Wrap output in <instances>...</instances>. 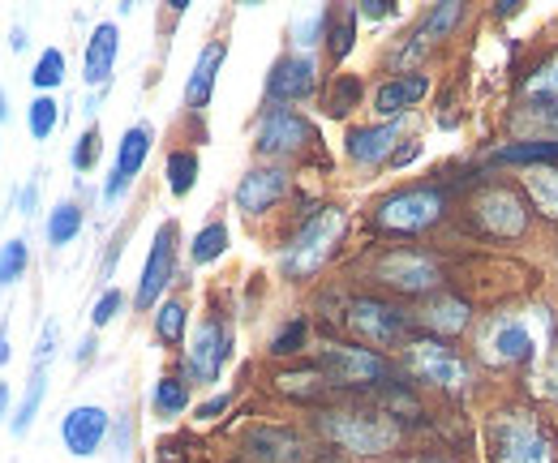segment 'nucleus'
I'll return each mask as SVG.
<instances>
[{
  "label": "nucleus",
  "instance_id": "obj_1",
  "mask_svg": "<svg viewBox=\"0 0 558 463\" xmlns=\"http://www.w3.org/2000/svg\"><path fill=\"white\" fill-rule=\"evenodd\" d=\"M318 434L344 451L352 460H378L387 451L400 447V421H391L387 412H365V407H331L318 416Z\"/></svg>",
  "mask_w": 558,
  "mask_h": 463
},
{
  "label": "nucleus",
  "instance_id": "obj_2",
  "mask_svg": "<svg viewBox=\"0 0 558 463\" xmlns=\"http://www.w3.org/2000/svg\"><path fill=\"white\" fill-rule=\"evenodd\" d=\"M494 463H558L555 434L529 407H502L489 421Z\"/></svg>",
  "mask_w": 558,
  "mask_h": 463
},
{
  "label": "nucleus",
  "instance_id": "obj_3",
  "mask_svg": "<svg viewBox=\"0 0 558 463\" xmlns=\"http://www.w3.org/2000/svg\"><path fill=\"white\" fill-rule=\"evenodd\" d=\"M318 369L340 391H387V387H396L391 361L383 352L365 348V343H323L318 348Z\"/></svg>",
  "mask_w": 558,
  "mask_h": 463
},
{
  "label": "nucleus",
  "instance_id": "obj_4",
  "mask_svg": "<svg viewBox=\"0 0 558 463\" xmlns=\"http://www.w3.org/2000/svg\"><path fill=\"white\" fill-rule=\"evenodd\" d=\"M344 210L340 206H323V210H314V215H305V223L296 228V236H292V245L283 249V275L288 279H310V275H318L323 263L336 254V245H340V236H344Z\"/></svg>",
  "mask_w": 558,
  "mask_h": 463
},
{
  "label": "nucleus",
  "instance_id": "obj_5",
  "mask_svg": "<svg viewBox=\"0 0 558 463\" xmlns=\"http://www.w3.org/2000/svg\"><path fill=\"white\" fill-rule=\"evenodd\" d=\"M442 210H447L442 190L417 185V190H400V194L378 202L374 223H378V232H391V236H417V232H429L442 219Z\"/></svg>",
  "mask_w": 558,
  "mask_h": 463
},
{
  "label": "nucleus",
  "instance_id": "obj_6",
  "mask_svg": "<svg viewBox=\"0 0 558 463\" xmlns=\"http://www.w3.org/2000/svg\"><path fill=\"white\" fill-rule=\"evenodd\" d=\"M344 327L361 343H369L378 352V348H400L404 343L409 318H404V309H396V305H387L378 296H356V301H349V309H344Z\"/></svg>",
  "mask_w": 558,
  "mask_h": 463
},
{
  "label": "nucleus",
  "instance_id": "obj_7",
  "mask_svg": "<svg viewBox=\"0 0 558 463\" xmlns=\"http://www.w3.org/2000/svg\"><path fill=\"white\" fill-rule=\"evenodd\" d=\"M374 279L387 283L400 296H425V292H434L442 283V270H438L434 258H425L417 249H396V254H383L378 258Z\"/></svg>",
  "mask_w": 558,
  "mask_h": 463
},
{
  "label": "nucleus",
  "instance_id": "obj_8",
  "mask_svg": "<svg viewBox=\"0 0 558 463\" xmlns=\"http://www.w3.org/2000/svg\"><path fill=\"white\" fill-rule=\"evenodd\" d=\"M310 142H314V125H310L301 112H292V108H267V112L258 117L254 146H258V155H267V159H292V155H301Z\"/></svg>",
  "mask_w": 558,
  "mask_h": 463
},
{
  "label": "nucleus",
  "instance_id": "obj_9",
  "mask_svg": "<svg viewBox=\"0 0 558 463\" xmlns=\"http://www.w3.org/2000/svg\"><path fill=\"white\" fill-rule=\"evenodd\" d=\"M228 356H232V331L219 318H207L194 331V343L185 348V382H198V387L219 382Z\"/></svg>",
  "mask_w": 558,
  "mask_h": 463
},
{
  "label": "nucleus",
  "instance_id": "obj_10",
  "mask_svg": "<svg viewBox=\"0 0 558 463\" xmlns=\"http://www.w3.org/2000/svg\"><path fill=\"white\" fill-rule=\"evenodd\" d=\"M409 369L417 374L421 382H434V387H442V391H464L469 382H473V369H469V361H460L447 343H438V339H417V343H409Z\"/></svg>",
  "mask_w": 558,
  "mask_h": 463
},
{
  "label": "nucleus",
  "instance_id": "obj_11",
  "mask_svg": "<svg viewBox=\"0 0 558 463\" xmlns=\"http://www.w3.org/2000/svg\"><path fill=\"white\" fill-rule=\"evenodd\" d=\"M172 270H177V223H163L155 232V241H150V254L142 263L138 292H134V305H138L142 314L146 309H159V296L168 292Z\"/></svg>",
  "mask_w": 558,
  "mask_h": 463
},
{
  "label": "nucleus",
  "instance_id": "obj_12",
  "mask_svg": "<svg viewBox=\"0 0 558 463\" xmlns=\"http://www.w3.org/2000/svg\"><path fill=\"white\" fill-rule=\"evenodd\" d=\"M318 90V65H314V57H305V52H288V57H279L271 73H267V103L271 108H288V103H301V99H310Z\"/></svg>",
  "mask_w": 558,
  "mask_h": 463
},
{
  "label": "nucleus",
  "instance_id": "obj_13",
  "mask_svg": "<svg viewBox=\"0 0 558 463\" xmlns=\"http://www.w3.org/2000/svg\"><path fill=\"white\" fill-rule=\"evenodd\" d=\"M473 215H477V223L486 228L489 236H498V241H515V236H524V228H529V210H524L520 194H515V190H502V185L477 194Z\"/></svg>",
  "mask_w": 558,
  "mask_h": 463
},
{
  "label": "nucleus",
  "instance_id": "obj_14",
  "mask_svg": "<svg viewBox=\"0 0 558 463\" xmlns=\"http://www.w3.org/2000/svg\"><path fill=\"white\" fill-rule=\"evenodd\" d=\"M108 429H112L108 407H99V403H77V407L65 412V421H61V442H65L70 455L90 460V455H99V447L108 442Z\"/></svg>",
  "mask_w": 558,
  "mask_h": 463
},
{
  "label": "nucleus",
  "instance_id": "obj_15",
  "mask_svg": "<svg viewBox=\"0 0 558 463\" xmlns=\"http://www.w3.org/2000/svg\"><path fill=\"white\" fill-rule=\"evenodd\" d=\"M477 348H482L486 365H520V361H529L537 352L533 348V331L520 318H489L482 339H477Z\"/></svg>",
  "mask_w": 558,
  "mask_h": 463
},
{
  "label": "nucleus",
  "instance_id": "obj_16",
  "mask_svg": "<svg viewBox=\"0 0 558 463\" xmlns=\"http://www.w3.org/2000/svg\"><path fill=\"white\" fill-rule=\"evenodd\" d=\"M150 142H155V130L138 121V125H130L125 137H121V146H117V163H112V176H108V185H104V202H121L130 194V185H134V176L142 172V163H146V155H150Z\"/></svg>",
  "mask_w": 558,
  "mask_h": 463
},
{
  "label": "nucleus",
  "instance_id": "obj_17",
  "mask_svg": "<svg viewBox=\"0 0 558 463\" xmlns=\"http://www.w3.org/2000/svg\"><path fill=\"white\" fill-rule=\"evenodd\" d=\"M241 460L245 463H310V447L301 434L279 429V425H263L250 429L241 442Z\"/></svg>",
  "mask_w": 558,
  "mask_h": 463
},
{
  "label": "nucleus",
  "instance_id": "obj_18",
  "mask_svg": "<svg viewBox=\"0 0 558 463\" xmlns=\"http://www.w3.org/2000/svg\"><path fill=\"white\" fill-rule=\"evenodd\" d=\"M288 172L276 168V163H263V168H250L245 176H241V185H236V210H245V215H267L271 206H276L283 194H288Z\"/></svg>",
  "mask_w": 558,
  "mask_h": 463
},
{
  "label": "nucleus",
  "instance_id": "obj_19",
  "mask_svg": "<svg viewBox=\"0 0 558 463\" xmlns=\"http://www.w3.org/2000/svg\"><path fill=\"white\" fill-rule=\"evenodd\" d=\"M117 57H121V31H117V22H99L82 52V82L95 90L108 86V77L117 73Z\"/></svg>",
  "mask_w": 558,
  "mask_h": 463
},
{
  "label": "nucleus",
  "instance_id": "obj_20",
  "mask_svg": "<svg viewBox=\"0 0 558 463\" xmlns=\"http://www.w3.org/2000/svg\"><path fill=\"white\" fill-rule=\"evenodd\" d=\"M400 146V121H378V125H356L344 142L352 163H387Z\"/></svg>",
  "mask_w": 558,
  "mask_h": 463
},
{
  "label": "nucleus",
  "instance_id": "obj_21",
  "mask_svg": "<svg viewBox=\"0 0 558 463\" xmlns=\"http://www.w3.org/2000/svg\"><path fill=\"white\" fill-rule=\"evenodd\" d=\"M425 90H429V77H425V73L387 77V82L374 90V112H378L383 121H396V117H404L409 108H417L421 99H425Z\"/></svg>",
  "mask_w": 558,
  "mask_h": 463
},
{
  "label": "nucleus",
  "instance_id": "obj_22",
  "mask_svg": "<svg viewBox=\"0 0 558 463\" xmlns=\"http://www.w3.org/2000/svg\"><path fill=\"white\" fill-rule=\"evenodd\" d=\"M223 57H228V44H223V39H215V44L203 48L198 65H194L190 82H185V108H190V112H203V108L210 103V95H215V77H219Z\"/></svg>",
  "mask_w": 558,
  "mask_h": 463
},
{
  "label": "nucleus",
  "instance_id": "obj_23",
  "mask_svg": "<svg viewBox=\"0 0 558 463\" xmlns=\"http://www.w3.org/2000/svg\"><path fill=\"white\" fill-rule=\"evenodd\" d=\"M460 17H464V4H460V0H442V4H434V9L425 13V22L417 26V35H413V44L404 48L400 61H417L425 48H434L438 39H447V31H451Z\"/></svg>",
  "mask_w": 558,
  "mask_h": 463
},
{
  "label": "nucleus",
  "instance_id": "obj_24",
  "mask_svg": "<svg viewBox=\"0 0 558 463\" xmlns=\"http://www.w3.org/2000/svg\"><path fill=\"white\" fill-rule=\"evenodd\" d=\"M421 322L434 334H460V331H469V322H473V305L460 301V296H434V301L421 309Z\"/></svg>",
  "mask_w": 558,
  "mask_h": 463
},
{
  "label": "nucleus",
  "instance_id": "obj_25",
  "mask_svg": "<svg viewBox=\"0 0 558 463\" xmlns=\"http://www.w3.org/2000/svg\"><path fill=\"white\" fill-rule=\"evenodd\" d=\"M276 391L288 399H301V403H318L331 391V382H327V374L318 365H310V369H279Z\"/></svg>",
  "mask_w": 558,
  "mask_h": 463
},
{
  "label": "nucleus",
  "instance_id": "obj_26",
  "mask_svg": "<svg viewBox=\"0 0 558 463\" xmlns=\"http://www.w3.org/2000/svg\"><path fill=\"white\" fill-rule=\"evenodd\" d=\"M82 223H86V215H82L77 202H57V206L48 210V223H44L48 245H52V249H65L73 236L82 232Z\"/></svg>",
  "mask_w": 558,
  "mask_h": 463
},
{
  "label": "nucleus",
  "instance_id": "obj_27",
  "mask_svg": "<svg viewBox=\"0 0 558 463\" xmlns=\"http://www.w3.org/2000/svg\"><path fill=\"white\" fill-rule=\"evenodd\" d=\"M524 190H529L533 206L558 223V168H550V163L546 168H529L524 172Z\"/></svg>",
  "mask_w": 558,
  "mask_h": 463
},
{
  "label": "nucleus",
  "instance_id": "obj_28",
  "mask_svg": "<svg viewBox=\"0 0 558 463\" xmlns=\"http://www.w3.org/2000/svg\"><path fill=\"white\" fill-rule=\"evenodd\" d=\"M150 407L159 416H185V407H190V382H185V374L159 378L155 391H150Z\"/></svg>",
  "mask_w": 558,
  "mask_h": 463
},
{
  "label": "nucleus",
  "instance_id": "obj_29",
  "mask_svg": "<svg viewBox=\"0 0 558 463\" xmlns=\"http://www.w3.org/2000/svg\"><path fill=\"white\" fill-rule=\"evenodd\" d=\"M168 190L177 194V198H185V194H194V185H198V172H203V163H198V150H172L168 155Z\"/></svg>",
  "mask_w": 558,
  "mask_h": 463
},
{
  "label": "nucleus",
  "instance_id": "obj_30",
  "mask_svg": "<svg viewBox=\"0 0 558 463\" xmlns=\"http://www.w3.org/2000/svg\"><path fill=\"white\" fill-rule=\"evenodd\" d=\"M494 159H498V163L546 168L550 159H558V142H533V137H524V142H515V146H498V150H494Z\"/></svg>",
  "mask_w": 558,
  "mask_h": 463
},
{
  "label": "nucleus",
  "instance_id": "obj_31",
  "mask_svg": "<svg viewBox=\"0 0 558 463\" xmlns=\"http://www.w3.org/2000/svg\"><path fill=\"white\" fill-rule=\"evenodd\" d=\"M44 391H48V374H44V369H31V382H26L22 403H17V412H13V438H26V434H31L35 416H39V403H44Z\"/></svg>",
  "mask_w": 558,
  "mask_h": 463
},
{
  "label": "nucleus",
  "instance_id": "obj_32",
  "mask_svg": "<svg viewBox=\"0 0 558 463\" xmlns=\"http://www.w3.org/2000/svg\"><path fill=\"white\" fill-rule=\"evenodd\" d=\"M228 223H219V219H210L207 228H198V236H194V245H190V263L194 266H210L219 263L223 254H228Z\"/></svg>",
  "mask_w": 558,
  "mask_h": 463
},
{
  "label": "nucleus",
  "instance_id": "obj_33",
  "mask_svg": "<svg viewBox=\"0 0 558 463\" xmlns=\"http://www.w3.org/2000/svg\"><path fill=\"white\" fill-rule=\"evenodd\" d=\"M185 327H190L185 301H159V309H155V339L168 343V348H177L185 339Z\"/></svg>",
  "mask_w": 558,
  "mask_h": 463
},
{
  "label": "nucleus",
  "instance_id": "obj_34",
  "mask_svg": "<svg viewBox=\"0 0 558 463\" xmlns=\"http://www.w3.org/2000/svg\"><path fill=\"white\" fill-rule=\"evenodd\" d=\"M515 130L533 133V142H558V103H533L515 117Z\"/></svg>",
  "mask_w": 558,
  "mask_h": 463
},
{
  "label": "nucleus",
  "instance_id": "obj_35",
  "mask_svg": "<svg viewBox=\"0 0 558 463\" xmlns=\"http://www.w3.org/2000/svg\"><path fill=\"white\" fill-rule=\"evenodd\" d=\"M356 9H344V13H331V26H327V52L331 61H349V52L356 48Z\"/></svg>",
  "mask_w": 558,
  "mask_h": 463
},
{
  "label": "nucleus",
  "instance_id": "obj_36",
  "mask_svg": "<svg viewBox=\"0 0 558 463\" xmlns=\"http://www.w3.org/2000/svg\"><path fill=\"white\" fill-rule=\"evenodd\" d=\"M61 125V103L52 99V95H39V99H31V108H26V130L35 142H48L52 133Z\"/></svg>",
  "mask_w": 558,
  "mask_h": 463
},
{
  "label": "nucleus",
  "instance_id": "obj_37",
  "mask_svg": "<svg viewBox=\"0 0 558 463\" xmlns=\"http://www.w3.org/2000/svg\"><path fill=\"white\" fill-rule=\"evenodd\" d=\"M356 103H361V77H356V73H340V77L331 82V90H327V117L344 121Z\"/></svg>",
  "mask_w": 558,
  "mask_h": 463
},
{
  "label": "nucleus",
  "instance_id": "obj_38",
  "mask_svg": "<svg viewBox=\"0 0 558 463\" xmlns=\"http://www.w3.org/2000/svg\"><path fill=\"white\" fill-rule=\"evenodd\" d=\"M31 82H35L39 95L57 90V86L65 82V52H61V48H44L39 61H35V69H31Z\"/></svg>",
  "mask_w": 558,
  "mask_h": 463
},
{
  "label": "nucleus",
  "instance_id": "obj_39",
  "mask_svg": "<svg viewBox=\"0 0 558 463\" xmlns=\"http://www.w3.org/2000/svg\"><path fill=\"white\" fill-rule=\"evenodd\" d=\"M26 266H31V245H26V236L4 241V245H0V288H13V283L26 275Z\"/></svg>",
  "mask_w": 558,
  "mask_h": 463
},
{
  "label": "nucleus",
  "instance_id": "obj_40",
  "mask_svg": "<svg viewBox=\"0 0 558 463\" xmlns=\"http://www.w3.org/2000/svg\"><path fill=\"white\" fill-rule=\"evenodd\" d=\"M529 387H533V395L546 399V403H558V343L546 352V361L533 369V378H529Z\"/></svg>",
  "mask_w": 558,
  "mask_h": 463
},
{
  "label": "nucleus",
  "instance_id": "obj_41",
  "mask_svg": "<svg viewBox=\"0 0 558 463\" xmlns=\"http://www.w3.org/2000/svg\"><path fill=\"white\" fill-rule=\"evenodd\" d=\"M524 95L537 99V103H558V57H550L546 65L524 82Z\"/></svg>",
  "mask_w": 558,
  "mask_h": 463
},
{
  "label": "nucleus",
  "instance_id": "obj_42",
  "mask_svg": "<svg viewBox=\"0 0 558 463\" xmlns=\"http://www.w3.org/2000/svg\"><path fill=\"white\" fill-rule=\"evenodd\" d=\"M305 334H310V322L305 318H288L283 327L271 339V356H296L305 348Z\"/></svg>",
  "mask_w": 558,
  "mask_h": 463
},
{
  "label": "nucleus",
  "instance_id": "obj_43",
  "mask_svg": "<svg viewBox=\"0 0 558 463\" xmlns=\"http://www.w3.org/2000/svg\"><path fill=\"white\" fill-rule=\"evenodd\" d=\"M99 150H104V137H99V125H90V130L73 142L70 163L77 168V172H90V168L99 163Z\"/></svg>",
  "mask_w": 558,
  "mask_h": 463
},
{
  "label": "nucleus",
  "instance_id": "obj_44",
  "mask_svg": "<svg viewBox=\"0 0 558 463\" xmlns=\"http://www.w3.org/2000/svg\"><path fill=\"white\" fill-rule=\"evenodd\" d=\"M121 309H125V292H121V288H104V296H99L95 309H90V327H108Z\"/></svg>",
  "mask_w": 558,
  "mask_h": 463
},
{
  "label": "nucleus",
  "instance_id": "obj_45",
  "mask_svg": "<svg viewBox=\"0 0 558 463\" xmlns=\"http://www.w3.org/2000/svg\"><path fill=\"white\" fill-rule=\"evenodd\" d=\"M327 26H331V13H327V9L314 13V17H305V22L296 26V44H301V48H314L318 39H327Z\"/></svg>",
  "mask_w": 558,
  "mask_h": 463
},
{
  "label": "nucleus",
  "instance_id": "obj_46",
  "mask_svg": "<svg viewBox=\"0 0 558 463\" xmlns=\"http://www.w3.org/2000/svg\"><path fill=\"white\" fill-rule=\"evenodd\" d=\"M57 339H61V327H57V322H48V327L39 331V343H35V361H31V369H48V361H52V352H57Z\"/></svg>",
  "mask_w": 558,
  "mask_h": 463
},
{
  "label": "nucleus",
  "instance_id": "obj_47",
  "mask_svg": "<svg viewBox=\"0 0 558 463\" xmlns=\"http://www.w3.org/2000/svg\"><path fill=\"white\" fill-rule=\"evenodd\" d=\"M35 206H39V185L26 181V185L17 190V210H22V215H35Z\"/></svg>",
  "mask_w": 558,
  "mask_h": 463
},
{
  "label": "nucleus",
  "instance_id": "obj_48",
  "mask_svg": "<svg viewBox=\"0 0 558 463\" xmlns=\"http://www.w3.org/2000/svg\"><path fill=\"white\" fill-rule=\"evenodd\" d=\"M356 13H361V17H391L396 4H391V0H365V4H356Z\"/></svg>",
  "mask_w": 558,
  "mask_h": 463
},
{
  "label": "nucleus",
  "instance_id": "obj_49",
  "mask_svg": "<svg viewBox=\"0 0 558 463\" xmlns=\"http://www.w3.org/2000/svg\"><path fill=\"white\" fill-rule=\"evenodd\" d=\"M219 412H228V395H215V399H207L203 407H198V421H215Z\"/></svg>",
  "mask_w": 558,
  "mask_h": 463
},
{
  "label": "nucleus",
  "instance_id": "obj_50",
  "mask_svg": "<svg viewBox=\"0 0 558 463\" xmlns=\"http://www.w3.org/2000/svg\"><path fill=\"white\" fill-rule=\"evenodd\" d=\"M417 155H421V146H417V142H409L404 150H396V155H391V168H404V163H413Z\"/></svg>",
  "mask_w": 558,
  "mask_h": 463
},
{
  "label": "nucleus",
  "instance_id": "obj_51",
  "mask_svg": "<svg viewBox=\"0 0 558 463\" xmlns=\"http://www.w3.org/2000/svg\"><path fill=\"white\" fill-rule=\"evenodd\" d=\"M95 348H99V343H95V334H86V339L77 343V365H86V361H95Z\"/></svg>",
  "mask_w": 558,
  "mask_h": 463
},
{
  "label": "nucleus",
  "instance_id": "obj_52",
  "mask_svg": "<svg viewBox=\"0 0 558 463\" xmlns=\"http://www.w3.org/2000/svg\"><path fill=\"white\" fill-rule=\"evenodd\" d=\"M9 48H13V52H22V48H26V31H22V26H13V31H9Z\"/></svg>",
  "mask_w": 558,
  "mask_h": 463
},
{
  "label": "nucleus",
  "instance_id": "obj_53",
  "mask_svg": "<svg viewBox=\"0 0 558 463\" xmlns=\"http://www.w3.org/2000/svg\"><path fill=\"white\" fill-rule=\"evenodd\" d=\"M4 412H9V382H0V425H4Z\"/></svg>",
  "mask_w": 558,
  "mask_h": 463
},
{
  "label": "nucleus",
  "instance_id": "obj_54",
  "mask_svg": "<svg viewBox=\"0 0 558 463\" xmlns=\"http://www.w3.org/2000/svg\"><path fill=\"white\" fill-rule=\"evenodd\" d=\"M4 361H9V334L0 331V365H4Z\"/></svg>",
  "mask_w": 558,
  "mask_h": 463
},
{
  "label": "nucleus",
  "instance_id": "obj_55",
  "mask_svg": "<svg viewBox=\"0 0 558 463\" xmlns=\"http://www.w3.org/2000/svg\"><path fill=\"white\" fill-rule=\"evenodd\" d=\"M4 112H9V103H4V90H0V121H4Z\"/></svg>",
  "mask_w": 558,
  "mask_h": 463
},
{
  "label": "nucleus",
  "instance_id": "obj_56",
  "mask_svg": "<svg viewBox=\"0 0 558 463\" xmlns=\"http://www.w3.org/2000/svg\"><path fill=\"white\" fill-rule=\"evenodd\" d=\"M413 463H442V460H413Z\"/></svg>",
  "mask_w": 558,
  "mask_h": 463
}]
</instances>
